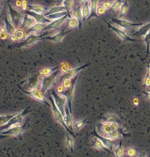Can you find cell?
I'll list each match as a JSON object with an SVG mask.
<instances>
[{
  "label": "cell",
  "mask_w": 150,
  "mask_h": 157,
  "mask_svg": "<svg viewBox=\"0 0 150 157\" xmlns=\"http://www.w3.org/2000/svg\"><path fill=\"white\" fill-rule=\"evenodd\" d=\"M60 66H57V67H55V68H43L42 70L40 71V76H47L48 75H50V74H51L52 73H54L55 71L58 70V69L59 68Z\"/></svg>",
  "instance_id": "obj_32"
},
{
  "label": "cell",
  "mask_w": 150,
  "mask_h": 157,
  "mask_svg": "<svg viewBox=\"0 0 150 157\" xmlns=\"http://www.w3.org/2000/svg\"><path fill=\"white\" fill-rule=\"evenodd\" d=\"M35 24H37L36 21L34 19L32 16H30L27 14H24L23 22H22V24L21 26V27L23 28L24 29H27V30L28 29H29L30 27H32V26L35 25Z\"/></svg>",
  "instance_id": "obj_20"
},
{
  "label": "cell",
  "mask_w": 150,
  "mask_h": 157,
  "mask_svg": "<svg viewBox=\"0 0 150 157\" xmlns=\"http://www.w3.org/2000/svg\"><path fill=\"white\" fill-rule=\"evenodd\" d=\"M52 96H53L54 101H55L56 104H57V107L59 108L62 115H65V109L66 106V104L67 103V99L65 96H62V95L57 94L55 91L53 90L51 93Z\"/></svg>",
  "instance_id": "obj_8"
},
{
  "label": "cell",
  "mask_w": 150,
  "mask_h": 157,
  "mask_svg": "<svg viewBox=\"0 0 150 157\" xmlns=\"http://www.w3.org/2000/svg\"><path fill=\"white\" fill-rule=\"evenodd\" d=\"M111 21L117 24L118 27L124 29H133V28L141 27L144 25L143 24H134L132 22L128 21L122 19V18H112Z\"/></svg>",
  "instance_id": "obj_9"
},
{
  "label": "cell",
  "mask_w": 150,
  "mask_h": 157,
  "mask_svg": "<svg viewBox=\"0 0 150 157\" xmlns=\"http://www.w3.org/2000/svg\"><path fill=\"white\" fill-rule=\"evenodd\" d=\"M123 3V0H115L112 4L111 7V10L112 11H117L119 7H121Z\"/></svg>",
  "instance_id": "obj_38"
},
{
  "label": "cell",
  "mask_w": 150,
  "mask_h": 157,
  "mask_svg": "<svg viewBox=\"0 0 150 157\" xmlns=\"http://www.w3.org/2000/svg\"><path fill=\"white\" fill-rule=\"evenodd\" d=\"M78 1H79L80 2L84 4L85 2H89L90 0H78Z\"/></svg>",
  "instance_id": "obj_55"
},
{
  "label": "cell",
  "mask_w": 150,
  "mask_h": 157,
  "mask_svg": "<svg viewBox=\"0 0 150 157\" xmlns=\"http://www.w3.org/2000/svg\"><path fill=\"white\" fill-rule=\"evenodd\" d=\"M65 11H67V10L66 9H65V7L62 6H62H54V7H52L51 8H50L48 10H47L43 15L46 17V16H49V15L57 13L65 12Z\"/></svg>",
  "instance_id": "obj_26"
},
{
  "label": "cell",
  "mask_w": 150,
  "mask_h": 157,
  "mask_svg": "<svg viewBox=\"0 0 150 157\" xmlns=\"http://www.w3.org/2000/svg\"><path fill=\"white\" fill-rule=\"evenodd\" d=\"M105 137L111 140H114L117 139H122V135L120 132H118V130H114L113 132H110L109 134H108L107 135L105 136Z\"/></svg>",
  "instance_id": "obj_33"
},
{
  "label": "cell",
  "mask_w": 150,
  "mask_h": 157,
  "mask_svg": "<svg viewBox=\"0 0 150 157\" xmlns=\"http://www.w3.org/2000/svg\"><path fill=\"white\" fill-rule=\"evenodd\" d=\"M48 96H49V98H49L51 106L52 111H53L54 117H55L56 120H57L58 122H59L60 124H61L62 126L64 128H65V130H66L67 132H70V134H71V135H73V132H72V131H71L70 128L67 126L66 123H65V120H64V116L62 115V114L61 112H60L59 108L57 107V104H56V103L54 100V98L52 97L51 93H49V94H48Z\"/></svg>",
  "instance_id": "obj_2"
},
{
  "label": "cell",
  "mask_w": 150,
  "mask_h": 157,
  "mask_svg": "<svg viewBox=\"0 0 150 157\" xmlns=\"http://www.w3.org/2000/svg\"><path fill=\"white\" fill-rule=\"evenodd\" d=\"M92 144H93V147L97 149V150H102V151H108V149L105 147V145L103 144L102 142L100 141L98 138H94L93 141H92Z\"/></svg>",
  "instance_id": "obj_31"
},
{
  "label": "cell",
  "mask_w": 150,
  "mask_h": 157,
  "mask_svg": "<svg viewBox=\"0 0 150 157\" xmlns=\"http://www.w3.org/2000/svg\"><path fill=\"white\" fill-rule=\"evenodd\" d=\"M28 127H29V126H27L26 123H24L23 125L13 127V128H9V129L6 131H4V132H1V134L7 136H15V137H17V136H19L21 134H23L27 129Z\"/></svg>",
  "instance_id": "obj_12"
},
{
  "label": "cell",
  "mask_w": 150,
  "mask_h": 157,
  "mask_svg": "<svg viewBox=\"0 0 150 157\" xmlns=\"http://www.w3.org/2000/svg\"><path fill=\"white\" fill-rule=\"evenodd\" d=\"M69 13H67V11H65V12H61V13H54L51 15H49V16H46L48 19H50L51 21H54V20H57L59 19V18L63 17L65 16V15L68 14Z\"/></svg>",
  "instance_id": "obj_36"
},
{
  "label": "cell",
  "mask_w": 150,
  "mask_h": 157,
  "mask_svg": "<svg viewBox=\"0 0 150 157\" xmlns=\"http://www.w3.org/2000/svg\"><path fill=\"white\" fill-rule=\"evenodd\" d=\"M29 112V107H27L25 108L23 111L21 112V113H17L16 115L7 123V124H5V126H0V133L4 132V131H6L7 129H9V128H13V127L20 126V125L21 124L22 121H23L24 117H25Z\"/></svg>",
  "instance_id": "obj_1"
},
{
  "label": "cell",
  "mask_w": 150,
  "mask_h": 157,
  "mask_svg": "<svg viewBox=\"0 0 150 157\" xmlns=\"http://www.w3.org/2000/svg\"><path fill=\"white\" fill-rule=\"evenodd\" d=\"M10 39H11V40H12L13 41H16V40H17V38H16V37H15L14 35H10Z\"/></svg>",
  "instance_id": "obj_53"
},
{
  "label": "cell",
  "mask_w": 150,
  "mask_h": 157,
  "mask_svg": "<svg viewBox=\"0 0 150 157\" xmlns=\"http://www.w3.org/2000/svg\"><path fill=\"white\" fill-rule=\"evenodd\" d=\"M100 125V131L101 133L99 134L101 136H103V137L114 130H118V128H119V124L117 123L108 122V121L102 122Z\"/></svg>",
  "instance_id": "obj_7"
},
{
  "label": "cell",
  "mask_w": 150,
  "mask_h": 157,
  "mask_svg": "<svg viewBox=\"0 0 150 157\" xmlns=\"http://www.w3.org/2000/svg\"><path fill=\"white\" fill-rule=\"evenodd\" d=\"M85 124H86V120L77 121V122L74 124L75 128H76V130L79 131L80 129H81V128H83L84 126H85Z\"/></svg>",
  "instance_id": "obj_42"
},
{
  "label": "cell",
  "mask_w": 150,
  "mask_h": 157,
  "mask_svg": "<svg viewBox=\"0 0 150 157\" xmlns=\"http://www.w3.org/2000/svg\"><path fill=\"white\" fill-rule=\"evenodd\" d=\"M144 94L147 96V98L149 100H150V91H144Z\"/></svg>",
  "instance_id": "obj_52"
},
{
  "label": "cell",
  "mask_w": 150,
  "mask_h": 157,
  "mask_svg": "<svg viewBox=\"0 0 150 157\" xmlns=\"http://www.w3.org/2000/svg\"><path fill=\"white\" fill-rule=\"evenodd\" d=\"M40 74H36L32 77L29 78L27 81L23 82V85L25 87V89L21 88V90H32L36 89L39 83V80H40Z\"/></svg>",
  "instance_id": "obj_14"
},
{
  "label": "cell",
  "mask_w": 150,
  "mask_h": 157,
  "mask_svg": "<svg viewBox=\"0 0 150 157\" xmlns=\"http://www.w3.org/2000/svg\"><path fill=\"white\" fill-rule=\"evenodd\" d=\"M63 86H58V87H57V91H58V93H62L64 91V88H63Z\"/></svg>",
  "instance_id": "obj_49"
},
{
  "label": "cell",
  "mask_w": 150,
  "mask_h": 157,
  "mask_svg": "<svg viewBox=\"0 0 150 157\" xmlns=\"http://www.w3.org/2000/svg\"><path fill=\"white\" fill-rule=\"evenodd\" d=\"M46 35V33H45L43 34L40 35H37V34H30L27 35L24 40L21 42L20 44H18V47L22 48V47H29V46H33L34 44H35L37 41L40 40H42V38H43L45 35Z\"/></svg>",
  "instance_id": "obj_5"
},
{
  "label": "cell",
  "mask_w": 150,
  "mask_h": 157,
  "mask_svg": "<svg viewBox=\"0 0 150 157\" xmlns=\"http://www.w3.org/2000/svg\"><path fill=\"white\" fill-rule=\"evenodd\" d=\"M2 11V6H0V14H1Z\"/></svg>",
  "instance_id": "obj_57"
},
{
  "label": "cell",
  "mask_w": 150,
  "mask_h": 157,
  "mask_svg": "<svg viewBox=\"0 0 150 157\" xmlns=\"http://www.w3.org/2000/svg\"><path fill=\"white\" fill-rule=\"evenodd\" d=\"M14 35H15V37H16L18 40H21V39L25 38L26 33H24V32L22 30V29H17V30H16V32H15Z\"/></svg>",
  "instance_id": "obj_40"
},
{
  "label": "cell",
  "mask_w": 150,
  "mask_h": 157,
  "mask_svg": "<svg viewBox=\"0 0 150 157\" xmlns=\"http://www.w3.org/2000/svg\"><path fill=\"white\" fill-rule=\"evenodd\" d=\"M5 24L7 34H9L10 35H14L15 32H16V27H15L13 23V21L11 19L10 13H9L8 10H7L6 17H5Z\"/></svg>",
  "instance_id": "obj_18"
},
{
  "label": "cell",
  "mask_w": 150,
  "mask_h": 157,
  "mask_svg": "<svg viewBox=\"0 0 150 157\" xmlns=\"http://www.w3.org/2000/svg\"><path fill=\"white\" fill-rule=\"evenodd\" d=\"M9 136H7V135H5V134H1L0 133V140H4V139H6L7 137H8Z\"/></svg>",
  "instance_id": "obj_51"
},
{
  "label": "cell",
  "mask_w": 150,
  "mask_h": 157,
  "mask_svg": "<svg viewBox=\"0 0 150 157\" xmlns=\"http://www.w3.org/2000/svg\"><path fill=\"white\" fill-rule=\"evenodd\" d=\"M97 138H98L99 140H100L101 142H102L103 144L105 145V147H106L108 150H110V149H112V147H113L114 143H113V140H110V139H108V138L103 137V136H101L99 134V135H97Z\"/></svg>",
  "instance_id": "obj_27"
},
{
  "label": "cell",
  "mask_w": 150,
  "mask_h": 157,
  "mask_svg": "<svg viewBox=\"0 0 150 157\" xmlns=\"http://www.w3.org/2000/svg\"><path fill=\"white\" fill-rule=\"evenodd\" d=\"M68 26L70 28H76L77 27H79V23H78V20L76 18L73 17L69 19Z\"/></svg>",
  "instance_id": "obj_39"
},
{
  "label": "cell",
  "mask_w": 150,
  "mask_h": 157,
  "mask_svg": "<svg viewBox=\"0 0 150 157\" xmlns=\"http://www.w3.org/2000/svg\"><path fill=\"white\" fill-rule=\"evenodd\" d=\"M88 65H89L88 64H85V65H82V66L78 67V68L70 69V70L67 71V72H65V74H63V75L59 76V82H64L65 80H67V79H70L71 80L73 78L75 77V76H76L77 74H78V73L81 71H82L83 69L87 68Z\"/></svg>",
  "instance_id": "obj_11"
},
{
  "label": "cell",
  "mask_w": 150,
  "mask_h": 157,
  "mask_svg": "<svg viewBox=\"0 0 150 157\" xmlns=\"http://www.w3.org/2000/svg\"><path fill=\"white\" fill-rule=\"evenodd\" d=\"M59 69H58V70L55 71L52 73V74H50V75L44 76L43 79V82H42V87H41V90H40L43 94H45V93H46L47 91H48V90L53 86L54 82L56 81V78H57V76L59 75Z\"/></svg>",
  "instance_id": "obj_4"
},
{
  "label": "cell",
  "mask_w": 150,
  "mask_h": 157,
  "mask_svg": "<svg viewBox=\"0 0 150 157\" xmlns=\"http://www.w3.org/2000/svg\"><path fill=\"white\" fill-rule=\"evenodd\" d=\"M24 14H27V15H29V16H32L34 19L36 21L37 23H39V24H48L52 21H51L50 19H48V18L46 17L44 15L37 13L33 12V11L27 10V11H25Z\"/></svg>",
  "instance_id": "obj_15"
},
{
  "label": "cell",
  "mask_w": 150,
  "mask_h": 157,
  "mask_svg": "<svg viewBox=\"0 0 150 157\" xmlns=\"http://www.w3.org/2000/svg\"><path fill=\"white\" fill-rule=\"evenodd\" d=\"M105 21H106L107 23V25H108V27H109L112 31H114V33H115L116 34H117L120 38L122 39L123 40H125V41H132V42H134V41H137L136 39L130 38V37L129 36V35H127V33H125V32L124 30H122V29H120L119 28H118L117 27H114V25L111 24L109 22H108L106 20H105Z\"/></svg>",
  "instance_id": "obj_13"
},
{
  "label": "cell",
  "mask_w": 150,
  "mask_h": 157,
  "mask_svg": "<svg viewBox=\"0 0 150 157\" xmlns=\"http://www.w3.org/2000/svg\"><path fill=\"white\" fill-rule=\"evenodd\" d=\"M65 0H57V6H62Z\"/></svg>",
  "instance_id": "obj_50"
},
{
  "label": "cell",
  "mask_w": 150,
  "mask_h": 157,
  "mask_svg": "<svg viewBox=\"0 0 150 157\" xmlns=\"http://www.w3.org/2000/svg\"><path fill=\"white\" fill-rule=\"evenodd\" d=\"M7 7H8L9 13H10L11 19L13 21V23L14 26L15 27H21L24 19L23 15L11 6L10 3H8Z\"/></svg>",
  "instance_id": "obj_6"
},
{
  "label": "cell",
  "mask_w": 150,
  "mask_h": 157,
  "mask_svg": "<svg viewBox=\"0 0 150 157\" xmlns=\"http://www.w3.org/2000/svg\"><path fill=\"white\" fill-rule=\"evenodd\" d=\"M17 113L11 114V115H0V126H5V124H7L11 119Z\"/></svg>",
  "instance_id": "obj_30"
},
{
  "label": "cell",
  "mask_w": 150,
  "mask_h": 157,
  "mask_svg": "<svg viewBox=\"0 0 150 157\" xmlns=\"http://www.w3.org/2000/svg\"><path fill=\"white\" fill-rule=\"evenodd\" d=\"M112 150H113L116 157H123L124 156L125 151H124L121 142H120L119 145H118L117 147H116L115 144H114L113 147H112Z\"/></svg>",
  "instance_id": "obj_29"
},
{
  "label": "cell",
  "mask_w": 150,
  "mask_h": 157,
  "mask_svg": "<svg viewBox=\"0 0 150 157\" xmlns=\"http://www.w3.org/2000/svg\"><path fill=\"white\" fill-rule=\"evenodd\" d=\"M144 84L147 87H149L150 86V74L148 72H147V75H146L145 78H144Z\"/></svg>",
  "instance_id": "obj_45"
},
{
  "label": "cell",
  "mask_w": 150,
  "mask_h": 157,
  "mask_svg": "<svg viewBox=\"0 0 150 157\" xmlns=\"http://www.w3.org/2000/svg\"><path fill=\"white\" fill-rule=\"evenodd\" d=\"M138 157H147V155H146L144 153H140L139 154H138Z\"/></svg>",
  "instance_id": "obj_54"
},
{
  "label": "cell",
  "mask_w": 150,
  "mask_h": 157,
  "mask_svg": "<svg viewBox=\"0 0 150 157\" xmlns=\"http://www.w3.org/2000/svg\"><path fill=\"white\" fill-rule=\"evenodd\" d=\"M90 16V3L89 2H87L84 4L83 7H82V22L83 24L87 21L88 18H89Z\"/></svg>",
  "instance_id": "obj_24"
},
{
  "label": "cell",
  "mask_w": 150,
  "mask_h": 157,
  "mask_svg": "<svg viewBox=\"0 0 150 157\" xmlns=\"http://www.w3.org/2000/svg\"><path fill=\"white\" fill-rule=\"evenodd\" d=\"M27 8H28V10L33 11V12H35L37 13H40V14L43 13L44 12L47 11V9L46 7L43 6H41V5H28Z\"/></svg>",
  "instance_id": "obj_28"
},
{
  "label": "cell",
  "mask_w": 150,
  "mask_h": 157,
  "mask_svg": "<svg viewBox=\"0 0 150 157\" xmlns=\"http://www.w3.org/2000/svg\"><path fill=\"white\" fill-rule=\"evenodd\" d=\"M73 16L74 18H76L78 20V23H79V27H78V28L81 29L82 24H83V22H82V19H83V17H82V7L78 6L76 7V9H74L73 12Z\"/></svg>",
  "instance_id": "obj_25"
},
{
  "label": "cell",
  "mask_w": 150,
  "mask_h": 157,
  "mask_svg": "<svg viewBox=\"0 0 150 157\" xmlns=\"http://www.w3.org/2000/svg\"><path fill=\"white\" fill-rule=\"evenodd\" d=\"M129 9V3L127 2V0H125L123 2L122 5L121 7H120V14H119V18L124 17L125 15L127 14V11Z\"/></svg>",
  "instance_id": "obj_34"
},
{
  "label": "cell",
  "mask_w": 150,
  "mask_h": 157,
  "mask_svg": "<svg viewBox=\"0 0 150 157\" xmlns=\"http://www.w3.org/2000/svg\"><path fill=\"white\" fill-rule=\"evenodd\" d=\"M71 30H67V31H62L60 32V33H57V34H55L52 36H48V37H43L42 38V40H50L51 42L55 43V44H58V43H60L62 39L64 38V37L65 35L70 33Z\"/></svg>",
  "instance_id": "obj_17"
},
{
  "label": "cell",
  "mask_w": 150,
  "mask_h": 157,
  "mask_svg": "<svg viewBox=\"0 0 150 157\" xmlns=\"http://www.w3.org/2000/svg\"><path fill=\"white\" fill-rule=\"evenodd\" d=\"M66 145L67 147L71 151V152H73L74 148V140L71 137V134H69L68 132H66Z\"/></svg>",
  "instance_id": "obj_35"
},
{
  "label": "cell",
  "mask_w": 150,
  "mask_h": 157,
  "mask_svg": "<svg viewBox=\"0 0 150 157\" xmlns=\"http://www.w3.org/2000/svg\"><path fill=\"white\" fill-rule=\"evenodd\" d=\"M149 91H150V90H149Z\"/></svg>",
  "instance_id": "obj_60"
},
{
  "label": "cell",
  "mask_w": 150,
  "mask_h": 157,
  "mask_svg": "<svg viewBox=\"0 0 150 157\" xmlns=\"http://www.w3.org/2000/svg\"><path fill=\"white\" fill-rule=\"evenodd\" d=\"M144 40L147 45V54L148 55L150 52V31L144 37Z\"/></svg>",
  "instance_id": "obj_41"
},
{
  "label": "cell",
  "mask_w": 150,
  "mask_h": 157,
  "mask_svg": "<svg viewBox=\"0 0 150 157\" xmlns=\"http://www.w3.org/2000/svg\"><path fill=\"white\" fill-rule=\"evenodd\" d=\"M106 12V10L105 8H103L102 6H98V7H97V14H98V16L99 15L103 14Z\"/></svg>",
  "instance_id": "obj_48"
},
{
  "label": "cell",
  "mask_w": 150,
  "mask_h": 157,
  "mask_svg": "<svg viewBox=\"0 0 150 157\" xmlns=\"http://www.w3.org/2000/svg\"><path fill=\"white\" fill-rule=\"evenodd\" d=\"M112 4L113 2H109V1H106V2H102L100 6H102L103 8L106 9V10H108V9L111 8V7Z\"/></svg>",
  "instance_id": "obj_44"
},
{
  "label": "cell",
  "mask_w": 150,
  "mask_h": 157,
  "mask_svg": "<svg viewBox=\"0 0 150 157\" xmlns=\"http://www.w3.org/2000/svg\"><path fill=\"white\" fill-rule=\"evenodd\" d=\"M137 151L133 147H128L126 151V154L130 157H133L136 155Z\"/></svg>",
  "instance_id": "obj_43"
},
{
  "label": "cell",
  "mask_w": 150,
  "mask_h": 157,
  "mask_svg": "<svg viewBox=\"0 0 150 157\" xmlns=\"http://www.w3.org/2000/svg\"><path fill=\"white\" fill-rule=\"evenodd\" d=\"M22 91L27 94L28 96H31L32 98L36 99V100L42 102L43 104H46V105L49 106V103L47 101L46 97H45L44 94L42 93V91L40 90L37 89H34L32 90H22Z\"/></svg>",
  "instance_id": "obj_10"
},
{
  "label": "cell",
  "mask_w": 150,
  "mask_h": 157,
  "mask_svg": "<svg viewBox=\"0 0 150 157\" xmlns=\"http://www.w3.org/2000/svg\"><path fill=\"white\" fill-rule=\"evenodd\" d=\"M71 82H72V80H70V79L65 80V81L62 82L63 87H65V88H66V89L68 88V87L71 85Z\"/></svg>",
  "instance_id": "obj_47"
},
{
  "label": "cell",
  "mask_w": 150,
  "mask_h": 157,
  "mask_svg": "<svg viewBox=\"0 0 150 157\" xmlns=\"http://www.w3.org/2000/svg\"><path fill=\"white\" fill-rule=\"evenodd\" d=\"M74 5V0H65L62 4V6H64L66 9L67 13H70V11L72 9L73 6Z\"/></svg>",
  "instance_id": "obj_37"
},
{
  "label": "cell",
  "mask_w": 150,
  "mask_h": 157,
  "mask_svg": "<svg viewBox=\"0 0 150 157\" xmlns=\"http://www.w3.org/2000/svg\"><path fill=\"white\" fill-rule=\"evenodd\" d=\"M77 78H78V75H76L73 78V79L72 80L71 82V85L68 88L65 89L62 93H61L62 95L64 96H65L67 99V106H68L69 109H70V113H72V103L73 100L74 98V94H75V87H76V82Z\"/></svg>",
  "instance_id": "obj_3"
},
{
  "label": "cell",
  "mask_w": 150,
  "mask_h": 157,
  "mask_svg": "<svg viewBox=\"0 0 150 157\" xmlns=\"http://www.w3.org/2000/svg\"><path fill=\"white\" fill-rule=\"evenodd\" d=\"M90 16L88 20L93 17L99 18L98 14L97 13V7H98V0H90Z\"/></svg>",
  "instance_id": "obj_22"
},
{
  "label": "cell",
  "mask_w": 150,
  "mask_h": 157,
  "mask_svg": "<svg viewBox=\"0 0 150 157\" xmlns=\"http://www.w3.org/2000/svg\"><path fill=\"white\" fill-rule=\"evenodd\" d=\"M149 31L150 22L147 24H145V25L144 24L142 27H141L139 29H138V30H137L136 33H133V35L136 37H139V38H144V37L146 36V35H147Z\"/></svg>",
  "instance_id": "obj_21"
},
{
  "label": "cell",
  "mask_w": 150,
  "mask_h": 157,
  "mask_svg": "<svg viewBox=\"0 0 150 157\" xmlns=\"http://www.w3.org/2000/svg\"><path fill=\"white\" fill-rule=\"evenodd\" d=\"M149 63H150V60H149Z\"/></svg>",
  "instance_id": "obj_59"
},
{
  "label": "cell",
  "mask_w": 150,
  "mask_h": 157,
  "mask_svg": "<svg viewBox=\"0 0 150 157\" xmlns=\"http://www.w3.org/2000/svg\"><path fill=\"white\" fill-rule=\"evenodd\" d=\"M117 117L114 116V115H108V117L106 118V121H108V122L117 123Z\"/></svg>",
  "instance_id": "obj_46"
},
{
  "label": "cell",
  "mask_w": 150,
  "mask_h": 157,
  "mask_svg": "<svg viewBox=\"0 0 150 157\" xmlns=\"http://www.w3.org/2000/svg\"><path fill=\"white\" fill-rule=\"evenodd\" d=\"M0 25H1V21H0Z\"/></svg>",
  "instance_id": "obj_58"
},
{
  "label": "cell",
  "mask_w": 150,
  "mask_h": 157,
  "mask_svg": "<svg viewBox=\"0 0 150 157\" xmlns=\"http://www.w3.org/2000/svg\"><path fill=\"white\" fill-rule=\"evenodd\" d=\"M147 71H148V73L150 74V65H147Z\"/></svg>",
  "instance_id": "obj_56"
},
{
  "label": "cell",
  "mask_w": 150,
  "mask_h": 157,
  "mask_svg": "<svg viewBox=\"0 0 150 157\" xmlns=\"http://www.w3.org/2000/svg\"><path fill=\"white\" fill-rule=\"evenodd\" d=\"M64 120H65V122L66 123L67 126L73 132V121L72 113H70V109H69L68 106L67 105L65 106Z\"/></svg>",
  "instance_id": "obj_19"
},
{
  "label": "cell",
  "mask_w": 150,
  "mask_h": 157,
  "mask_svg": "<svg viewBox=\"0 0 150 157\" xmlns=\"http://www.w3.org/2000/svg\"><path fill=\"white\" fill-rule=\"evenodd\" d=\"M46 27V24L37 23L35 25L30 27L26 31V34H36L37 33H40L41 31H43L44 28Z\"/></svg>",
  "instance_id": "obj_23"
},
{
  "label": "cell",
  "mask_w": 150,
  "mask_h": 157,
  "mask_svg": "<svg viewBox=\"0 0 150 157\" xmlns=\"http://www.w3.org/2000/svg\"><path fill=\"white\" fill-rule=\"evenodd\" d=\"M69 13L65 15L63 17L59 18V19L52 21L51 23L47 24L46 27L44 28L43 31H48V30H52V29H57L62 25V24L65 22V21L67 19V18L68 17Z\"/></svg>",
  "instance_id": "obj_16"
}]
</instances>
